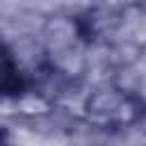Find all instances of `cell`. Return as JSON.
<instances>
[{"instance_id":"7a4b0ae2","label":"cell","mask_w":146,"mask_h":146,"mask_svg":"<svg viewBox=\"0 0 146 146\" xmlns=\"http://www.w3.org/2000/svg\"><path fill=\"white\" fill-rule=\"evenodd\" d=\"M0 146H11V141H9V137H7V132L0 128Z\"/></svg>"},{"instance_id":"6da1fadb","label":"cell","mask_w":146,"mask_h":146,"mask_svg":"<svg viewBox=\"0 0 146 146\" xmlns=\"http://www.w3.org/2000/svg\"><path fill=\"white\" fill-rule=\"evenodd\" d=\"M25 75L14 59L11 50L0 43V98H14L25 91Z\"/></svg>"}]
</instances>
